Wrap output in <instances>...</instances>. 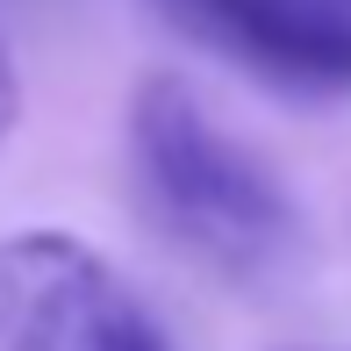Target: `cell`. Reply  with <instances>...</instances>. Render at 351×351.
<instances>
[{
  "label": "cell",
  "mask_w": 351,
  "mask_h": 351,
  "mask_svg": "<svg viewBox=\"0 0 351 351\" xmlns=\"http://www.w3.org/2000/svg\"><path fill=\"white\" fill-rule=\"evenodd\" d=\"M0 351H172L136 287L65 230L0 237Z\"/></svg>",
  "instance_id": "2"
},
{
  "label": "cell",
  "mask_w": 351,
  "mask_h": 351,
  "mask_svg": "<svg viewBox=\"0 0 351 351\" xmlns=\"http://www.w3.org/2000/svg\"><path fill=\"white\" fill-rule=\"evenodd\" d=\"M143 8L280 93H351V0H143Z\"/></svg>",
  "instance_id": "3"
},
{
  "label": "cell",
  "mask_w": 351,
  "mask_h": 351,
  "mask_svg": "<svg viewBox=\"0 0 351 351\" xmlns=\"http://www.w3.org/2000/svg\"><path fill=\"white\" fill-rule=\"evenodd\" d=\"M130 172L151 222L230 287H273L301 251V215L251 143H237L194 86L143 79L130 101Z\"/></svg>",
  "instance_id": "1"
},
{
  "label": "cell",
  "mask_w": 351,
  "mask_h": 351,
  "mask_svg": "<svg viewBox=\"0 0 351 351\" xmlns=\"http://www.w3.org/2000/svg\"><path fill=\"white\" fill-rule=\"evenodd\" d=\"M14 108H22V86H14V58H8V43H0V143L14 130Z\"/></svg>",
  "instance_id": "4"
}]
</instances>
